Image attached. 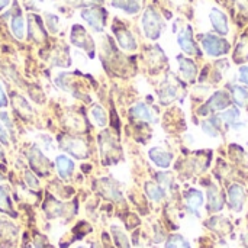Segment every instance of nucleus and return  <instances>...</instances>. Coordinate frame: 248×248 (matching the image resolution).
Masks as SVG:
<instances>
[{"instance_id": "nucleus-1", "label": "nucleus", "mask_w": 248, "mask_h": 248, "mask_svg": "<svg viewBox=\"0 0 248 248\" xmlns=\"http://www.w3.org/2000/svg\"><path fill=\"white\" fill-rule=\"evenodd\" d=\"M142 28H144V33L147 35V38L150 39H157L161 33L163 29V22L160 15L153 9L148 7L142 16Z\"/></svg>"}, {"instance_id": "nucleus-2", "label": "nucleus", "mask_w": 248, "mask_h": 248, "mask_svg": "<svg viewBox=\"0 0 248 248\" xmlns=\"http://www.w3.org/2000/svg\"><path fill=\"white\" fill-rule=\"evenodd\" d=\"M201 41H202V46L205 52L211 57H221L230 51V44L224 38L208 33V35H203Z\"/></svg>"}, {"instance_id": "nucleus-3", "label": "nucleus", "mask_w": 248, "mask_h": 248, "mask_svg": "<svg viewBox=\"0 0 248 248\" xmlns=\"http://www.w3.org/2000/svg\"><path fill=\"white\" fill-rule=\"evenodd\" d=\"M230 105H231V97H230V94H228L227 92H224V90H218V92H217L215 94H212V97L208 100L206 106H203V108H206V109L199 110V113H201V115H205V113H208V110H224V109L230 108Z\"/></svg>"}, {"instance_id": "nucleus-4", "label": "nucleus", "mask_w": 248, "mask_h": 248, "mask_svg": "<svg viewBox=\"0 0 248 248\" xmlns=\"http://www.w3.org/2000/svg\"><path fill=\"white\" fill-rule=\"evenodd\" d=\"M81 16L94 31H97V32L102 31L103 23H105V15H103L102 9H99V7L84 9V10H81Z\"/></svg>"}, {"instance_id": "nucleus-5", "label": "nucleus", "mask_w": 248, "mask_h": 248, "mask_svg": "<svg viewBox=\"0 0 248 248\" xmlns=\"http://www.w3.org/2000/svg\"><path fill=\"white\" fill-rule=\"evenodd\" d=\"M61 147L67 153H70L71 155H74L77 158H83V157L87 155V147H86V144L81 140H77V138H73V137H67L65 140H62Z\"/></svg>"}, {"instance_id": "nucleus-6", "label": "nucleus", "mask_w": 248, "mask_h": 248, "mask_svg": "<svg viewBox=\"0 0 248 248\" xmlns=\"http://www.w3.org/2000/svg\"><path fill=\"white\" fill-rule=\"evenodd\" d=\"M209 19L211 23L215 29V32H218L219 35H227L230 32V26H228V17L227 15L219 10L218 7H214L209 13Z\"/></svg>"}, {"instance_id": "nucleus-7", "label": "nucleus", "mask_w": 248, "mask_h": 248, "mask_svg": "<svg viewBox=\"0 0 248 248\" xmlns=\"http://www.w3.org/2000/svg\"><path fill=\"white\" fill-rule=\"evenodd\" d=\"M177 42L186 54H189V55H198L199 54V49L192 39V29L190 28H186L182 33H179Z\"/></svg>"}, {"instance_id": "nucleus-8", "label": "nucleus", "mask_w": 248, "mask_h": 248, "mask_svg": "<svg viewBox=\"0 0 248 248\" xmlns=\"http://www.w3.org/2000/svg\"><path fill=\"white\" fill-rule=\"evenodd\" d=\"M228 198H230V205L235 212H240L243 209L244 201H246V193L244 189L238 185H232L228 190Z\"/></svg>"}, {"instance_id": "nucleus-9", "label": "nucleus", "mask_w": 248, "mask_h": 248, "mask_svg": "<svg viewBox=\"0 0 248 248\" xmlns=\"http://www.w3.org/2000/svg\"><path fill=\"white\" fill-rule=\"evenodd\" d=\"M150 158L154 161V164H157L161 169H167L171 164L173 155L167 151H164L163 148H153L150 150Z\"/></svg>"}, {"instance_id": "nucleus-10", "label": "nucleus", "mask_w": 248, "mask_h": 248, "mask_svg": "<svg viewBox=\"0 0 248 248\" xmlns=\"http://www.w3.org/2000/svg\"><path fill=\"white\" fill-rule=\"evenodd\" d=\"M179 71L183 76V78H186L187 81H193L196 78V65L192 60L179 57Z\"/></svg>"}, {"instance_id": "nucleus-11", "label": "nucleus", "mask_w": 248, "mask_h": 248, "mask_svg": "<svg viewBox=\"0 0 248 248\" xmlns=\"http://www.w3.org/2000/svg\"><path fill=\"white\" fill-rule=\"evenodd\" d=\"M55 166H57V171L61 179H68L73 174L74 163L67 155H58L55 160Z\"/></svg>"}, {"instance_id": "nucleus-12", "label": "nucleus", "mask_w": 248, "mask_h": 248, "mask_svg": "<svg viewBox=\"0 0 248 248\" xmlns=\"http://www.w3.org/2000/svg\"><path fill=\"white\" fill-rule=\"evenodd\" d=\"M115 33H116V38H118V42L119 45L126 49V51H134L137 48V42L132 36V33L126 29H115Z\"/></svg>"}, {"instance_id": "nucleus-13", "label": "nucleus", "mask_w": 248, "mask_h": 248, "mask_svg": "<svg viewBox=\"0 0 248 248\" xmlns=\"http://www.w3.org/2000/svg\"><path fill=\"white\" fill-rule=\"evenodd\" d=\"M131 116L135 119H140V121H145V122L154 121L153 112L145 103H137L134 108H131Z\"/></svg>"}, {"instance_id": "nucleus-14", "label": "nucleus", "mask_w": 248, "mask_h": 248, "mask_svg": "<svg viewBox=\"0 0 248 248\" xmlns=\"http://www.w3.org/2000/svg\"><path fill=\"white\" fill-rule=\"evenodd\" d=\"M10 31H12V33H13L17 39H23V38H25L26 25H25L23 16L17 15V16H13V17H12V20H10Z\"/></svg>"}, {"instance_id": "nucleus-15", "label": "nucleus", "mask_w": 248, "mask_h": 248, "mask_svg": "<svg viewBox=\"0 0 248 248\" xmlns=\"http://www.w3.org/2000/svg\"><path fill=\"white\" fill-rule=\"evenodd\" d=\"M186 202H187V208L196 212V209H199L203 205V195L199 190L192 189L186 193Z\"/></svg>"}, {"instance_id": "nucleus-16", "label": "nucleus", "mask_w": 248, "mask_h": 248, "mask_svg": "<svg viewBox=\"0 0 248 248\" xmlns=\"http://www.w3.org/2000/svg\"><path fill=\"white\" fill-rule=\"evenodd\" d=\"M234 60H235V62H244L248 60V33L243 35L240 42L237 44Z\"/></svg>"}, {"instance_id": "nucleus-17", "label": "nucleus", "mask_w": 248, "mask_h": 248, "mask_svg": "<svg viewBox=\"0 0 248 248\" xmlns=\"http://www.w3.org/2000/svg\"><path fill=\"white\" fill-rule=\"evenodd\" d=\"M112 6L113 7H118V9H122L124 12H126L129 15H134V13L140 12V3H138V0H113L112 1Z\"/></svg>"}, {"instance_id": "nucleus-18", "label": "nucleus", "mask_w": 248, "mask_h": 248, "mask_svg": "<svg viewBox=\"0 0 248 248\" xmlns=\"http://www.w3.org/2000/svg\"><path fill=\"white\" fill-rule=\"evenodd\" d=\"M176 97H177V87L176 86H173L170 83H166L160 89V100H161V103L167 105V103L173 102Z\"/></svg>"}, {"instance_id": "nucleus-19", "label": "nucleus", "mask_w": 248, "mask_h": 248, "mask_svg": "<svg viewBox=\"0 0 248 248\" xmlns=\"http://www.w3.org/2000/svg\"><path fill=\"white\" fill-rule=\"evenodd\" d=\"M208 199H209V209L211 211H221L222 209L224 201H222L217 187H211L208 190Z\"/></svg>"}, {"instance_id": "nucleus-20", "label": "nucleus", "mask_w": 248, "mask_h": 248, "mask_svg": "<svg viewBox=\"0 0 248 248\" xmlns=\"http://www.w3.org/2000/svg\"><path fill=\"white\" fill-rule=\"evenodd\" d=\"M90 116H92V119L94 121V124L99 125V126H105V125L108 124V115H106L105 109H103L102 106H99V105H94V106L92 108Z\"/></svg>"}, {"instance_id": "nucleus-21", "label": "nucleus", "mask_w": 248, "mask_h": 248, "mask_svg": "<svg viewBox=\"0 0 248 248\" xmlns=\"http://www.w3.org/2000/svg\"><path fill=\"white\" fill-rule=\"evenodd\" d=\"M145 192H147L148 198L153 199L154 202H160L164 198V190L160 186H157L155 183H147L145 185Z\"/></svg>"}, {"instance_id": "nucleus-22", "label": "nucleus", "mask_w": 248, "mask_h": 248, "mask_svg": "<svg viewBox=\"0 0 248 248\" xmlns=\"http://www.w3.org/2000/svg\"><path fill=\"white\" fill-rule=\"evenodd\" d=\"M232 96H234L235 103H237L240 108H244L248 103V92L244 87L234 86V87H232Z\"/></svg>"}, {"instance_id": "nucleus-23", "label": "nucleus", "mask_w": 248, "mask_h": 248, "mask_svg": "<svg viewBox=\"0 0 248 248\" xmlns=\"http://www.w3.org/2000/svg\"><path fill=\"white\" fill-rule=\"evenodd\" d=\"M103 189H106V192H103V195L109 199H113V201H119L121 199V193L118 190V187L115 185L110 183V180H103Z\"/></svg>"}, {"instance_id": "nucleus-24", "label": "nucleus", "mask_w": 248, "mask_h": 248, "mask_svg": "<svg viewBox=\"0 0 248 248\" xmlns=\"http://www.w3.org/2000/svg\"><path fill=\"white\" fill-rule=\"evenodd\" d=\"M0 211L6 214H12V203L9 199V195L4 187H0Z\"/></svg>"}, {"instance_id": "nucleus-25", "label": "nucleus", "mask_w": 248, "mask_h": 248, "mask_svg": "<svg viewBox=\"0 0 248 248\" xmlns=\"http://www.w3.org/2000/svg\"><path fill=\"white\" fill-rule=\"evenodd\" d=\"M166 248H190L189 243L180 235H171L166 244Z\"/></svg>"}, {"instance_id": "nucleus-26", "label": "nucleus", "mask_w": 248, "mask_h": 248, "mask_svg": "<svg viewBox=\"0 0 248 248\" xmlns=\"http://www.w3.org/2000/svg\"><path fill=\"white\" fill-rule=\"evenodd\" d=\"M221 118H222V121H224L225 124L232 125V124H235V122L238 121L240 112H238V109H235V108H230V109H227V110L222 113Z\"/></svg>"}, {"instance_id": "nucleus-27", "label": "nucleus", "mask_w": 248, "mask_h": 248, "mask_svg": "<svg viewBox=\"0 0 248 248\" xmlns=\"http://www.w3.org/2000/svg\"><path fill=\"white\" fill-rule=\"evenodd\" d=\"M113 235H115V241H116V244L119 246V248H129L128 238H126V235H125L121 230L113 228Z\"/></svg>"}, {"instance_id": "nucleus-28", "label": "nucleus", "mask_w": 248, "mask_h": 248, "mask_svg": "<svg viewBox=\"0 0 248 248\" xmlns=\"http://www.w3.org/2000/svg\"><path fill=\"white\" fill-rule=\"evenodd\" d=\"M45 20H46V26L49 28L51 32H57V31H58V23H60V22H58V17H57V16L48 13V15L45 16Z\"/></svg>"}, {"instance_id": "nucleus-29", "label": "nucleus", "mask_w": 248, "mask_h": 248, "mask_svg": "<svg viewBox=\"0 0 248 248\" xmlns=\"http://www.w3.org/2000/svg\"><path fill=\"white\" fill-rule=\"evenodd\" d=\"M25 180L28 182V185L32 187V189H36L38 186H39V183H38V180L35 179V176L31 173V171H26L25 173Z\"/></svg>"}, {"instance_id": "nucleus-30", "label": "nucleus", "mask_w": 248, "mask_h": 248, "mask_svg": "<svg viewBox=\"0 0 248 248\" xmlns=\"http://www.w3.org/2000/svg\"><path fill=\"white\" fill-rule=\"evenodd\" d=\"M0 142H1L3 145H7V144H9V137H7L6 129L3 128L1 122H0Z\"/></svg>"}, {"instance_id": "nucleus-31", "label": "nucleus", "mask_w": 248, "mask_h": 248, "mask_svg": "<svg viewBox=\"0 0 248 248\" xmlns=\"http://www.w3.org/2000/svg\"><path fill=\"white\" fill-rule=\"evenodd\" d=\"M240 80H241L244 84H247L248 86V67L247 65H244V67H241V68H240Z\"/></svg>"}, {"instance_id": "nucleus-32", "label": "nucleus", "mask_w": 248, "mask_h": 248, "mask_svg": "<svg viewBox=\"0 0 248 248\" xmlns=\"http://www.w3.org/2000/svg\"><path fill=\"white\" fill-rule=\"evenodd\" d=\"M7 97H6V93L3 90V87L0 86V108H6L7 106Z\"/></svg>"}, {"instance_id": "nucleus-33", "label": "nucleus", "mask_w": 248, "mask_h": 248, "mask_svg": "<svg viewBox=\"0 0 248 248\" xmlns=\"http://www.w3.org/2000/svg\"><path fill=\"white\" fill-rule=\"evenodd\" d=\"M10 0H0V10H3L7 4H9Z\"/></svg>"}, {"instance_id": "nucleus-34", "label": "nucleus", "mask_w": 248, "mask_h": 248, "mask_svg": "<svg viewBox=\"0 0 248 248\" xmlns=\"http://www.w3.org/2000/svg\"><path fill=\"white\" fill-rule=\"evenodd\" d=\"M1 157H3V153H1V150H0V160H1Z\"/></svg>"}, {"instance_id": "nucleus-35", "label": "nucleus", "mask_w": 248, "mask_h": 248, "mask_svg": "<svg viewBox=\"0 0 248 248\" xmlns=\"http://www.w3.org/2000/svg\"><path fill=\"white\" fill-rule=\"evenodd\" d=\"M78 248H84V247H78Z\"/></svg>"}, {"instance_id": "nucleus-36", "label": "nucleus", "mask_w": 248, "mask_h": 248, "mask_svg": "<svg viewBox=\"0 0 248 248\" xmlns=\"http://www.w3.org/2000/svg\"><path fill=\"white\" fill-rule=\"evenodd\" d=\"M28 248H31V247H28Z\"/></svg>"}]
</instances>
